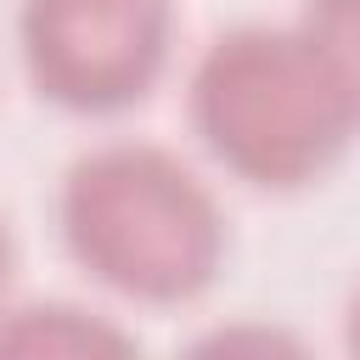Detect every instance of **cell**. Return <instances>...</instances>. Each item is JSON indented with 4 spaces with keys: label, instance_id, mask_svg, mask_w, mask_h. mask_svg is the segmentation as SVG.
<instances>
[{
    "label": "cell",
    "instance_id": "cell-1",
    "mask_svg": "<svg viewBox=\"0 0 360 360\" xmlns=\"http://www.w3.org/2000/svg\"><path fill=\"white\" fill-rule=\"evenodd\" d=\"M191 135L253 191L321 180L360 135V107L298 22H242L208 39L186 84Z\"/></svg>",
    "mask_w": 360,
    "mask_h": 360
},
{
    "label": "cell",
    "instance_id": "cell-2",
    "mask_svg": "<svg viewBox=\"0 0 360 360\" xmlns=\"http://www.w3.org/2000/svg\"><path fill=\"white\" fill-rule=\"evenodd\" d=\"M56 225L73 264L135 304L202 298L231 248L219 197L152 141L79 152L56 191Z\"/></svg>",
    "mask_w": 360,
    "mask_h": 360
},
{
    "label": "cell",
    "instance_id": "cell-3",
    "mask_svg": "<svg viewBox=\"0 0 360 360\" xmlns=\"http://www.w3.org/2000/svg\"><path fill=\"white\" fill-rule=\"evenodd\" d=\"M17 51L51 107L129 112L169 68L174 0H17Z\"/></svg>",
    "mask_w": 360,
    "mask_h": 360
},
{
    "label": "cell",
    "instance_id": "cell-4",
    "mask_svg": "<svg viewBox=\"0 0 360 360\" xmlns=\"http://www.w3.org/2000/svg\"><path fill=\"white\" fill-rule=\"evenodd\" d=\"M0 360H141V343L101 309L39 298L0 309Z\"/></svg>",
    "mask_w": 360,
    "mask_h": 360
},
{
    "label": "cell",
    "instance_id": "cell-5",
    "mask_svg": "<svg viewBox=\"0 0 360 360\" xmlns=\"http://www.w3.org/2000/svg\"><path fill=\"white\" fill-rule=\"evenodd\" d=\"M180 360H321L304 332L281 326V321H259V315H236V321H219L208 332H197Z\"/></svg>",
    "mask_w": 360,
    "mask_h": 360
},
{
    "label": "cell",
    "instance_id": "cell-6",
    "mask_svg": "<svg viewBox=\"0 0 360 360\" xmlns=\"http://www.w3.org/2000/svg\"><path fill=\"white\" fill-rule=\"evenodd\" d=\"M298 28L332 62V73L343 79V90L360 107V0H304Z\"/></svg>",
    "mask_w": 360,
    "mask_h": 360
},
{
    "label": "cell",
    "instance_id": "cell-7",
    "mask_svg": "<svg viewBox=\"0 0 360 360\" xmlns=\"http://www.w3.org/2000/svg\"><path fill=\"white\" fill-rule=\"evenodd\" d=\"M343 354L360 360V287L349 292V309H343Z\"/></svg>",
    "mask_w": 360,
    "mask_h": 360
},
{
    "label": "cell",
    "instance_id": "cell-8",
    "mask_svg": "<svg viewBox=\"0 0 360 360\" xmlns=\"http://www.w3.org/2000/svg\"><path fill=\"white\" fill-rule=\"evenodd\" d=\"M11 270H17V242H11V225H6V214H0V298H6V287H11Z\"/></svg>",
    "mask_w": 360,
    "mask_h": 360
}]
</instances>
